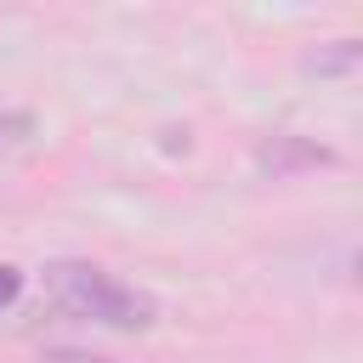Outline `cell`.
Returning a JSON list of instances; mask_svg holds the SVG:
<instances>
[{"label":"cell","mask_w":363,"mask_h":363,"mask_svg":"<svg viewBox=\"0 0 363 363\" xmlns=\"http://www.w3.org/2000/svg\"><path fill=\"white\" fill-rule=\"evenodd\" d=\"M45 289L74 318H91V323H108V329H147L153 323V301L136 295L130 284L108 278L91 261H51L45 267Z\"/></svg>","instance_id":"obj_1"},{"label":"cell","mask_w":363,"mask_h":363,"mask_svg":"<svg viewBox=\"0 0 363 363\" xmlns=\"http://www.w3.org/2000/svg\"><path fill=\"white\" fill-rule=\"evenodd\" d=\"M255 164H261V170H272V176H295V170L335 164V153H329V147H318V142H306V136L278 130V136H267V142L255 147Z\"/></svg>","instance_id":"obj_2"},{"label":"cell","mask_w":363,"mask_h":363,"mask_svg":"<svg viewBox=\"0 0 363 363\" xmlns=\"http://www.w3.org/2000/svg\"><path fill=\"white\" fill-rule=\"evenodd\" d=\"M357 62V40H335V51H318L306 68H318V74H340V68H352Z\"/></svg>","instance_id":"obj_3"},{"label":"cell","mask_w":363,"mask_h":363,"mask_svg":"<svg viewBox=\"0 0 363 363\" xmlns=\"http://www.w3.org/2000/svg\"><path fill=\"white\" fill-rule=\"evenodd\" d=\"M28 130H34V119H28V113H0V153H11Z\"/></svg>","instance_id":"obj_4"},{"label":"cell","mask_w":363,"mask_h":363,"mask_svg":"<svg viewBox=\"0 0 363 363\" xmlns=\"http://www.w3.org/2000/svg\"><path fill=\"white\" fill-rule=\"evenodd\" d=\"M45 363H113V357H96V352H74V346H57V352H45Z\"/></svg>","instance_id":"obj_5"},{"label":"cell","mask_w":363,"mask_h":363,"mask_svg":"<svg viewBox=\"0 0 363 363\" xmlns=\"http://www.w3.org/2000/svg\"><path fill=\"white\" fill-rule=\"evenodd\" d=\"M17 289H23V272H17V267H0V306L17 301Z\"/></svg>","instance_id":"obj_6"}]
</instances>
